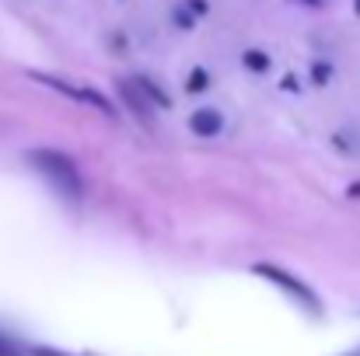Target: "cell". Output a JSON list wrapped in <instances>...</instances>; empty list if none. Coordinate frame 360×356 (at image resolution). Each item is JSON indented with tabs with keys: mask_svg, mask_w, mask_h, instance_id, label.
Instances as JSON below:
<instances>
[{
	"mask_svg": "<svg viewBox=\"0 0 360 356\" xmlns=\"http://www.w3.org/2000/svg\"><path fill=\"white\" fill-rule=\"evenodd\" d=\"M28 164L70 203H77L84 196V178L74 164V157H67L63 150H49V147H39V150H28Z\"/></svg>",
	"mask_w": 360,
	"mask_h": 356,
	"instance_id": "1",
	"label": "cell"
},
{
	"mask_svg": "<svg viewBox=\"0 0 360 356\" xmlns=\"http://www.w3.org/2000/svg\"><path fill=\"white\" fill-rule=\"evenodd\" d=\"M255 276H266L269 283H276V286H283L304 311H311V315H322V304H319V294L304 283V279H297L294 272H287V269H280V265H269V262H259L255 265Z\"/></svg>",
	"mask_w": 360,
	"mask_h": 356,
	"instance_id": "2",
	"label": "cell"
},
{
	"mask_svg": "<svg viewBox=\"0 0 360 356\" xmlns=\"http://www.w3.org/2000/svg\"><path fill=\"white\" fill-rule=\"evenodd\" d=\"M221 126H224V119L217 116L214 109H200V112L193 116V129H196L200 136H217Z\"/></svg>",
	"mask_w": 360,
	"mask_h": 356,
	"instance_id": "3",
	"label": "cell"
},
{
	"mask_svg": "<svg viewBox=\"0 0 360 356\" xmlns=\"http://www.w3.org/2000/svg\"><path fill=\"white\" fill-rule=\"evenodd\" d=\"M0 356H25L18 350V343H11L7 336H0Z\"/></svg>",
	"mask_w": 360,
	"mask_h": 356,
	"instance_id": "4",
	"label": "cell"
},
{
	"mask_svg": "<svg viewBox=\"0 0 360 356\" xmlns=\"http://www.w3.org/2000/svg\"><path fill=\"white\" fill-rule=\"evenodd\" d=\"M347 356H360V350H357V353H347Z\"/></svg>",
	"mask_w": 360,
	"mask_h": 356,
	"instance_id": "5",
	"label": "cell"
}]
</instances>
